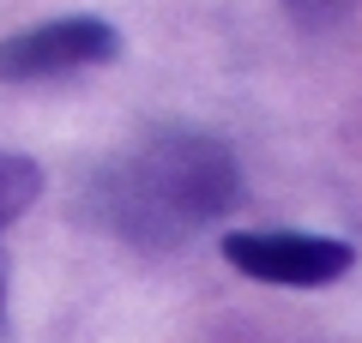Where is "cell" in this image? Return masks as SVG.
<instances>
[{
	"label": "cell",
	"mask_w": 362,
	"mask_h": 343,
	"mask_svg": "<svg viewBox=\"0 0 362 343\" xmlns=\"http://www.w3.org/2000/svg\"><path fill=\"white\" fill-rule=\"evenodd\" d=\"M242 205V163L223 139L194 127H157L139 145L90 169L78 211L103 235L139 253H175L199 229L223 223Z\"/></svg>",
	"instance_id": "1"
},
{
	"label": "cell",
	"mask_w": 362,
	"mask_h": 343,
	"mask_svg": "<svg viewBox=\"0 0 362 343\" xmlns=\"http://www.w3.org/2000/svg\"><path fill=\"white\" fill-rule=\"evenodd\" d=\"M223 259L254 283L326 289V283L350 277L356 247L338 241V235H308V229H230L223 235Z\"/></svg>",
	"instance_id": "2"
},
{
	"label": "cell",
	"mask_w": 362,
	"mask_h": 343,
	"mask_svg": "<svg viewBox=\"0 0 362 343\" xmlns=\"http://www.w3.org/2000/svg\"><path fill=\"white\" fill-rule=\"evenodd\" d=\"M121 54V30L109 18H49L0 37V78L6 85H37V78H61V73H85V66H109Z\"/></svg>",
	"instance_id": "3"
},
{
	"label": "cell",
	"mask_w": 362,
	"mask_h": 343,
	"mask_svg": "<svg viewBox=\"0 0 362 343\" xmlns=\"http://www.w3.org/2000/svg\"><path fill=\"white\" fill-rule=\"evenodd\" d=\"M37 199H42V169L18 151H0V229L18 223Z\"/></svg>",
	"instance_id": "4"
},
{
	"label": "cell",
	"mask_w": 362,
	"mask_h": 343,
	"mask_svg": "<svg viewBox=\"0 0 362 343\" xmlns=\"http://www.w3.org/2000/svg\"><path fill=\"white\" fill-rule=\"evenodd\" d=\"M278 6H284L302 30H332V25H344V18L356 13V0H278Z\"/></svg>",
	"instance_id": "5"
},
{
	"label": "cell",
	"mask_w": 362,
	"mask_h": 343,
	"mask_svg": "<svg viewBox=\"0 0 362 343\" xmlns=\"http://www.w3.org/2000/svg\"><path fill=\"white\" fill-rule=\"evenodd\" d=\"M6 331L13 325H6V271H0V343H6Z\"/></svg>",
	"instance_id": "6"
}]
</instances>
